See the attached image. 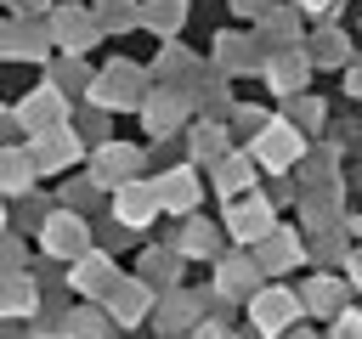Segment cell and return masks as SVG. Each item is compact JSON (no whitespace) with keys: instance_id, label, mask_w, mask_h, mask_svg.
I'll use <instances>...</instances> for the list:
<instances>
[{"instance_id":"1","label":"cell","mask_w":362,"mask_h":339,"mask_svg":"<svg viewBox=\"0 0 362 339\" xmlns=\"http://www.w3.org/2000/svg\"><path fill=\"white\" fill-rule=\"evenodd\" d=\"M90 237H96L90 215H79V209H68V203H57V209L45 215V226L34 232V243H40L45 260H79V254H90Z\"/></svg>"},{"instance_id":"2","label":"cell","mask_w":362,"mask_h":339,"mask_svg":"<svg viewBox=\"0 0 362 339\" xmlns=\"http://www.w3.org/2000/svg\"><path fill=\"white\" fill-rule=\"evenodd\" d=\"M249 153H255V164L266 175H283V170H294L305 158V130L294 119H266V130L249 136Z\"/></svg>"},{"instance_id":"3","label":"cell","mask_w":362,"mask_h":339,"mask_svg":"<svg viewBox=\"0 0 362 339\" xmlns=\"http://www.w3.org/2000/svg\"><path fill=\"white\" fill-rule=\"evenodd\" d=\"M243 311H249V328H260L266 339H283V333L300 328V316H305L300 294H294V288H277V282H260Z\"/></svg>"},{"instance_id":"4","label":"cell","mask_w":362,"mask_h":339,"mask_svg":"<svg viewBox=\"0 0 362 339\" xmlns=\"http://www.w3.org/2000/svg\"><path fill=\"white\" fill-rule=\"evenodd\" d=\"M96 107H141L147 102V73L141 68H130V62H107L96 79H90V90H85Z\"/></svg>"},{"instance_id":"5","label":"cell","mask_w":362,"mask_h":339,"mask_svg":"<svg viewBox=\"0 0 362 339\" xmlns=\"http://www.w3.org/2000/svg\"><path fill=\"white\" fill-rule=\"evenodd\" d=\"M221 226H226V237H232V243L255 249V243L277 226V203H272L266 192H243V198H232V203H226V220H221Z\"/></svg>"},{"instance_id":"6","label":"cell","mask_w":362,"mask_h":339,"mask_svg":"<svg viewBox=\"0 0 362 339\" xmlns=\"http://www.w3.org/2000/svg\"><path fill=\"white\" fill-rule=\"evenodd\" d=\"M119 277H124V271H119V260H113L107 249H90V254L68 260V271H62V282H68L74 299H107Z\"/></svg>"},{"instance_id":"7","label":"cell","mask_w":362,"mask_h":339,"mask_svg":"<svg viewBox=\"0 0 362 339\" xmlns=\"http://www.w3.org/2000/svg\"><path fill=\"white\" fill-rule=\"evenodd\" d=\"M102 305L113 311V322H119V328H141V322H153V311H158V288H153L141 271H124Z\"/></svg>"},{"instance_id":"8","label":"cell","mask_w":362,"mask_h":339,"mask_svg":"<svg viewBox=\"0 0 362 339\" xmlns=\"http://www.w3.org/2000/svg\"><path fill=\"white\" fill-rule=\"evenodd\" d=\"M45 28H51V45H62V56H79L85 45L102 40V23L90 17V6H51Z\"/></svg>"},{"instance_id":"9","label":"cell","mask_w":362,"mask_h":339,"mask_svg":"<svg viewBox=\"0 0 362 339\" xmlns=\"http://www.w3.org/2000/svg\"><path fill=\"white\" fill-rule=\"evenodd\" d=\"M192 102H198V96H187L181 85H158V90H147V102H141L136 113H141L147 136H158V141H164V136H175V130H181V119L192 113Z\"/></svg>"},{"instance_id":"10","label":"cell","mask_w":362,"mask_h":339,"mask_svg":"<svg viewBox=\"0 0 362 339\" xmlns=\"http://www.w3.org/2000/svg\"><path fill=\"white\" fill-rule=\"evenodd\" d=\"M153 192L164 203V215H198V198H204V175L198 164H170L153 175Z\"/></svg>"},{"instance_id":"11","label":"cell","mask_w":362,"mask_h":339,"mask_svg":"<svg viewBox=\"0 0 362 339\" xmlns=\"http://www.w3.org/2000/svg\"><path fill=\"white\" fill-rule=\"evenodd\" d=\"M107 198H113V220H119V226H130L136 237H141V232L164 215V203H158L153 181H141V175H136V181H124V186H113Z\"/></svg>"},{"instance_id":"12","label":"cell","mask_w":362,"mask_h":339,"mask_svg":"<svg viewBox=\"0 0 362 339\" xmlns=\"http://www.w3.org/2000/svg\"><path fill=\"white\" fill-rule=\"evenodd\" d=\"M17 124H23V136L62 130V124H68V90H57V85H40V90H28V96L17 102Z\"/></svg>"},{"instance_id":"13","label":"cell","mask_w":362,"mask_h":339,"mask_svg":"<svg viewBox=\"0 0 362 339\" xmlns=\"http://www.w3.org/2000/svg\"><path fill=\"white\" fill-rule=\"evenodd\" d=\"M204 316H209V311H204V294H192V288H170V294H158L153 328H158L164 339H187Z\"/></svg>"},{"instance_id":"14","label":"cell","mask_w":362,"mask_h":339,"mask_svg":"<svg viewBox=\"0 0 362 339\" xmlns=\"http://www.w3.org/2000/svg\"><path fill=\"white\" fill-rule=\"evenodd\" d=\"M90 175H96L102 192L136 181V175H141V147H130V141H102V147H90Z\"/></svg>"},{"instance_id":"15","label":"cell","mask_w":362,"mask_h":339,"mask_svg":"<svg viewBox=\"0 0 362 339\" xmlns=\"http://www.w3.org/2000/svg\"><path fill=\"white\" fill-rule=\"evenodd\" d=\"M260 282H266V271L255 254H215V294H226L232 305H249Z\"/></svg>"},{"instance_id":"16","label":"cell","mask_w":362,"mask_h":339,"mask_svg":"<svg viewBox=\"0 0 362 339\" xmlns=\"http://www.w3.org/2000/svg\"><path fill=\"white\" fill-rule=\"evenodd\" d=\"M28 153H34V170H40V175H62V170L85 153V136H79L74 124H62V130L28 136Z\"/></svg>"},{"instance_id":"17","label":"cell","mask_w":362,"mask_h":339,"mask_svg":"<svg viewBox=\"0 0 362 339\" xmlns=\"http://www.w3.org/2000/svg\"><path fill=\"white\" fill-rule=\"evenodd\" d=\"M255 181H260V164H255V153H249V147H243V153H226V158H215V164H209V186H215V198H221V203H232V198L255 192Z\"/></svg>"},{"instance_id":"18","label":"cell","mask_w":362,"mask_h":339,"mask_svg":"<svg viewBox=\"0 0 362 339\" xmlns=\"http://www.w3.org/2000/svg\"><path fill=\"white\" fill-rule=\"evenodd\" d=\"M266 85L277 90V96H300L305 90V79H311V51H300V45H277L272 56H266Z\"/></svg>"},{"instance_id":"19","label":"cell","mask_w":362,"mask_h":339,"mask_svg":"<svg viewBox=\"0 0 362 339\" xmlns=\"http://www.w3.org/2000/svg\"><path fill=\"white\" fill-rule=\"evenodd\" d=\"M249 254L260 260V271H266V277H277V271H294V266L305 260V243H300V232H294V226H283V220H277V226H272Z\"/></svg>"},{"instance_id":"20","label":"cell","mask_w":362,"mask_h":339,"mask_svg":"<svg viewBox=\"0 0 362 339\" xmlns=\"http://www.w3.org/2000/svg\"><path fill=\"white\" fill-rule=\"evenodd\" d=\"M300 305H305V316H328V322H334V316L351 305V282L334 277V271H311L305 288H300Z\"/></svg>"},{"instance_id":"21","label":"cell","mask_w":362,"mask_h":339,"mask_svg":"<svg viewBox=\"0 0 362 339\" xmlns=\"http://www.w3.org/2000/svg\"><path fill=\"white\" fill-rule=\"evenodd\" d=\"M221 237H226V226H215V220H204V215H187V220L170 232V243H175L187 260H215V254H221Z\"/></svg>"},{"instance_id":"22","label":"cell","mask_w":362,"mask_h":339,"mask_svg":"<svg viewBox=\"0 0 362 339\" xmlns=\"http://www.w3.org/2000/svg\"><path fill=\"white\" fill-rule=\"evenodd\" d=\"M113 311L102 305V299H79V305H68V316H62V339H113Z\"/></svg>"},{"instance_id":"23","label":"cell","mask_w":362,"mask_h":339,"mask_svg":"<svg viewBox=\"0 0 362 339\" xmlns=\"http://www.w3.org/2000/svg\"><path fill=\"white\" fill-rule=\"evenodd\" d=\"M40 311V282L28 271H0V322H23Z\"/></svg>"},{"instance_id":"24","label":"cell","mask_w":362,"mask_h":339,"mask_svg":"<svg viewBox=\"0 0 362 339\" xmlns=\"http://www.w3.org/2000/svg\"><path fill=\"white\" fill-rule=\"evenodd\" d=\"M181 266H187V254L175 249V243H158V249H147L141 260H136V271L158 288V294H170V288H181Z\"/></svg>"},{"instance_id":"25","label":"cell","mask_w":362,"mask_h":339,"mask_svg":"<svg viewBox=\"0 0 362 339\" xmlns=\"http://www.w3.org/2000/svg\"><path fill=\"white\" fill-rule=\"evenodd\" d=\"M40 170H34V153L28 147H0V198H23L34 192Z\"/></svg>"},{"instance_id":"26","label":"cell","mask_w":362,"mask_h":339,"mask_svg":"<svg viewBox=\"0 0 362 339\" xmlns=\"http://www.w3.org/2000/svg\"><path fill=\"white\" fill-rule=\"evenodd\" d=\"M187 147H192V158L209 170L215 158H226L232 153V130H226V119H198L192 130H187Z\"/></svg>"},{"instance_id":"27","label":"cell","mask_w":362,"mask_h":339,"mask_svg":"<svg viewBox=\"0 0 362 339\" xmlns=\"http://www.w3.org/2000/svg\"><path fill=\"white\" fill-rule=\"evenodd\" d=\"M345 254H351V226H345V220H339V226H322V232L305 237V260H317V271L345 266Z\"/></svg>"},{"instance_id":"28","label":"cell","mask_w":362,"mask_h":339,"mask_svg":"<svg viewBox=\"0 0 362 339\" xmlns=\"http://www.w3.org/2000/svg\"><path fill=\"white\" fill-rule=\"evenodd\" d=\"M215 45H221V51H215V62H221L226 73H243V68H266V56H260V40H243V34H221Z\"/></svg>"},{"instance_id":"29","label":"cell","mask_w":362,"mask_h":339,"mask_svg":"<svg viewBox=\"0 0 362 339\" xmlns=\"http://www.w3.org/2000/svg\"><path fill=\"white\" fill-rule=\"evenodd\" d=\"M305 51H311V62H317V68H345V62H351V40H345L339 28H322Z\"/></svg>"},{"instance_id":"30","label":"cell","mask_w":362,"mask_h":339,"mask_svg":"<svg viewBox=\"0 0 362 339\" xmlns=\"http://www.w3.org/2000/svg\"><path fill=\"white\" fill-rule=\"evenodd\" d=\"M181 17H187V0H147L141 6V28H153V34H175L181 28Z\"/></svg>"},{"instance_id":"31","label":"cell","mask_w":362,"mask_h":339,"mask_svg":"<svg viewBox=\"0 0 362 339\" xmlns=\"http://www.w3.org/2000/svg\"><path fill=\"white\" fill-rule=\"evenodd\" d=\"M260 34L277 40V45H294V34H300V6H294V11H260ZM277 45H272V51H277Z\"/></svg>"},{"instance_id":"32","label":"cell","mask_w":362,"mask_h":339,"mask_svg":"<svg viewBox=\"0 0 362 339\" xmlns=\"http://www.w3.org/2000/svg\"><path fill=\"white\" fill-rule=\"evenodd\" d=\"M283 119H294L300 130H322V119H328V113H322V102H317V96H305V90H300V96H288V113H283Z\"/></svg>"},{"instance_id":"33","label":"cell","mask_w":362,"mask_h":339,"mask_svg":"<svg viewBox=\"0 0 362 339\" xmlns=\"http://www.w3.org/2000/svg\"><path fill=\"white\" fill-rule=\"evenodd\" d=\"M45 215H51V203H40L34 192H23V198H17V215H11V232H40Z\"/></svg>"},{"instance_id":"34","label":"cell","mask_w":362,"mask_h":339,"mask_svg":"<svg viewBox=\"0 0 362 339\" xmlns=\"http://www.w3.org/2000/svg\"><path fill=\"white\" fill-rule=\"evenodd\" d=\"M96 198H102L96 175H79V181H68V186H62V203H68V209H79V215H85V209H90Z\"/></svg>"},{"instance_id":"35","label":"cell","mask_w":362,"mask_h":339,"mask_svg":"<svg viewBox=\"0 0 362 339\" xmlns=\"http://www.w3.org/2000/svg\"><path fill=\"white\" fill-rule=\"evenodd\" d=\"M102 28H136L141 23V6H130V0H102V17H96Z\"/></svg>"},{"instance_id":"36","label":"cell","mask_w":362,"mask_h":339,"mask_svg":"<svg viewBox=\"0 0 362 339\" xmlns=\"http://www.w3.org/2000/svg\"><path fill=\"white\" fill-rule=\"evenodd\" d=\"M158 73H164L170 85H181V73H192V56L175 51V45H164V51H158Z\"/></svg>"},{"instance_id":"37","label":"cell","mask_w":362,"mask_h":339,"mask_svg":"<svg viewBox=\"0 0 362 339\" xmlns=\"http://www.w3.org/2000/svg\"><path fill=\"white\" fill-rule=\"evenodd\" d=\"M28 249H23V232H0V271H23Z\"/></svg>"},{"instance_id":"38","label":"cell","mask_w":362,"mask_h":339,"mask_svg":"<svg viewBox=\"0 0 362 339\" xmlns=\"http://www.w3.org/2000/svg\"><path fill=\"white\" fill-rule=\"evenodd\" d=\"M90 79H96V73H85L79 56H62V62H57V85H68V90H90Z\"/></svg>"},{"instance_id":"39","label":"cell","mask_w":362,"mask_h":339,"mask_svg":"<svg viewBox=\"0 0 362 339\" xmlns=\"http://www.w3.org/2000/svg\"><path fill=\"white\" fill-rule=\"evenodd\" d=\"M328 339H362V311H356V305H345V311L328 322Z\"/></svg>"},{"instance_id":"40","label":"cell","mask_w":362,"mask_h":339,"mask_svg":"<svg viewBox=\"0 0 362 339\" xmlns=\"http://www.w3.org/2000/svg\"><path fill=\"white\" fill-rule=\"evenodd\" d=\"M198 102H204V113H209V119L232 113V96H226V85H204V90H198Z\"/></svg>"},{"instance_id":"41","label":"cell","mask_w":362,"mask_h":339,"mask_svg":"<svg viewBox=\"0 0 362 339\" xmlns=\"http://www.w3.org/2000/svg\"><path fill=\"white\" fill-rule=\"evenodd\" d=\"M79 136H85L90 147H102V141H107V107H96V113H85V119H79Z\"/></svg>"},{"instance_id":"42","label":"cell","mask_w":362,"mask_h":339,"mask_svg":"<svg viewBox=\"0 0 362 339\" xmlns=\"http://www.w3.org/2000/svg\"><path fill=\"white\" fill-rule=\"evenodd\" d=\"M232 130H238V136H260V130H266V113H260V107H238V113H232Z\"/></svg>"},{"instance_id":"43","label":"cell","mask_w":362,"mask_h":339,"mask_svg":"<svg viewBox=\"0 0 362 339\" xmlns=\"http://www.w3.org/2000/svg\"><path fill=\"white\" fill-rule=\"evenodd\" d=\"M187 339H238V333H232V328H226L221 316H204V322H198V328H192Z\"/></svg>"},{"instance_id":"44","label":"cell","mask_w":362,"mask_h":339,"mask_svg":"<svg viewBox=\"0 0 362 339\" xmlns=\"http://www.w3.org/2000/svg\"><path fill=\"white\" fill-rule=\"evenodd\" d=\"M339 271H345V282H351V288L362 294V237L351 243V254H345V266H339Z\"/></svg>"},{"instance_id":"45","label":"cell","mask_w":362,"mask_h":339,"mask_svg":"<svg viewBox=\"0 0 362 339\" xmlns=\"http://www.w3.org/2000/svg\"><path fill=\"white\" fill-rule=\"evenodd\" d=\"M130 237H136V232H130V226H119V220H107V232H102V249H107V254H113V249H124V243H130Z\"/></svg>"},{"instance_id":"46","label":"cell","mask_w":362,"mask_h":339,"mask_svg":"<svg viewBox=\"0 0 362 339\" xmlns=\"http://www.w3.org/2000/svg\"><path fill=\"white\" fill-rule=\"evenodd\" d=\"M294 6H300V11H311V17H322V23L339 11V0H294Z\"/></svg>"},{"instance_id":"47","label":"cell","mask_w":362,"mask_h":339,"mask_svg":"<svg viewBox=\"0 0 362 339\" xmlns=\"http://www.w3.org/2000/svg\"><path fill=\"white\" fill-rule=\"evenodd\" d=\"M266 198H272V203H288V198H294V186H288L283 175H272V181H266Z\"/></svg>"},{"instance_id":"48","label":"cell","mask_w":362,"mask_h":339,"mask_svg":"<svg viewBox=\"0 0 362 339\" xmlns=\"http://www.w3.org/2000/svg\"><path fill=\"white\" fill-rule=\"evenodd\" d=\"M345 90L362 102V62H345Z\"/></svg>"},{"instance_id":"49","label":"cell","mask_w":362,"mask_h":339,"mask_svg":"<svg viewBox=\"0 0 362 339\" xmlns=\"http://www.w3.org/2000/svg\"><path fill=\"white\" fill-rule=\"evenodd\" d=\"M11 6H17L23 17H34V11H51V0H11Z\"/></svg>"},{"instance_id":"50","label":"cell","mask_w":362,"mask_h":339,"mask_svg":"<svg viewBox=\"0 0 362 339\" xmlns=\"http://www.w3.org/2000/svg\"><path fill=\"white\" fill-rule=\"evenodd\" d=\"M232 6H238L243 17H255V11H266V0H232Z\"/></svg>"},{"instance_id":"51","label":"cell","mask_w":362,"mask_h":339,"mask_svg":"<svg viewBox=\"0 0 362 339\" xmlns=\"http://www.w3.org/2000/svg\"><path fill=\"white\" fill-rule=\"evenodd\" d=\"M0 339H28V328H17V322H0Z\"/></svg>"},{"instance_id":"52","label":"cell","mask_w":362,"mask_h":339,"mask_svg":"<svg viewBox=\"0 0 362 339\" xmlns=\"http://www.w3.org/2000/svg\"><path fill=\"white\" fill-rule=\"evenodd\" d=\"M283 339H322V333H317V328H305V322H300V328H288V333H283Z\"/></svg>"},{"instance_id":"53","label":"cell","mask_w":362,"mask_h":339,"mask_svg":"<svg viewBox=\"0 0 362 339\" xmlns=\"http://www.w3.org/2000/svg\"><path fill=\"white\" fill-rule=\"evenodd\" d=\"M345 226H351V237H362V215H351V220H345Z\"/></svg>"},{"instance_id":"54","label":"cell","mask_w":362,"mask_h":339,"mask_svg":"<svg viewBox=\"0 0 362 339\" xmlns=\"http://www.w3.org/2000/svg\"><path fill=\"white\" fill-rule=\"evenodd\" d=\"M0 232H11V215H6V198H0Z\"/></svg>"}]
</instances>
